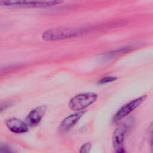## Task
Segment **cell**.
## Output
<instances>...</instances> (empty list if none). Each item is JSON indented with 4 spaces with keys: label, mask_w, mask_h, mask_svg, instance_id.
Instances as JSON below:
<instances>
[{
    "label": "cell",
    "mask_w": 153,
    "mask_h": 153,
    "mask_svg": "<svg viewBox=\"0 0 153 153\" xmlns=\"http://www.w3.org/2000/svg\"><path fill=\"white\" fill-rule=\"evenodd\" d=\"M127 125L124 123L119 124L112 134V143L116 151L124 148L125 136L127 132Z\"/></svg>",
    "instance_id": "cell-5"
},
{
    "label": "cell",
    "mask_w": 153,
    "mask_h": 153,
    "mask_svg": "<svg viewBox=\"0 0 153 153\" xmlns=\"http://www.w3.org/2000/svg\"><path fill=\"white\" fill-rule=\"evenodd\" d=\"M117 79V78L115 76H106L103 77L100 80H99L98 83L99 84H105L115 81Z\"/></svg>",
    "instance_id": "cell-9"
},
{
    "label": "cell",
    "mask_w": 153,
    "mask_h": 153,
    "mask_svg": "<svg viewBox=\"0 0 153 153\" xmlns=\"http://www.w3.org/2000/svg\"><path fill=\"white\" fill-rule=\"evenodd\" d=\"M97 99V94L93 92L83 93L73 97L69 102V107L75 111H84L94 103Z\"/></svg>",
    "instance_id": "cell-2"
},
{
    "label": "cell",
    "mask_w": 153,
    "mask_h": 153,
    "mask_svg": "<svg viewBox=\"0 0 153 153\" xmlns=\"http://www.w3.org/2000/svg\"><path fill=\"white\" fill-rule=\"evenodd\" d=\"M0 152L1 153H14V151L7 145H4L1 146L0 149Z\"/></svg>",
    "instance_id": "cell-11"
},
{
    "label": "cell",
    "mask_w": 153,
    "mask_h": 153,
    "mask_svg": "<svg viewBox=\"0 0 153 153\" xmlns=\"http://www.w3.org/2000/svg\"><path fill=\"white\" fill-rule=\"evenodd\" d=\"M63 3L62 1H1L0 4L9 7H48Z\"/></svg>",
    "instance_id": "cell-3"
},
{
    "label": "cell",
    "mask_w": 153,
    "mask_h": 153,
    "mask_svg": "<svg viewBox=\"0 0 153 153\" xmlns=\"http://www.w3.org/2000/svg\"><path fill=\"white\" fill-rule=\"evenodd\" d=\"M84 32L82 28L61 27L47 29L44 31L41 37L46 41H58L78 36Z\"/></svg>",
    "instance_id": "cell-1"
},
{
    "label": "cell",
    "mask_w": 153,
    "mask_h": 153,
    "mask_svg": "<svg viewBox=\"0 0 153 153\" xmlns=\"http://www.w3.org/2000/svg\"><path fill=\"white\" fill-rule=\"evenodd\" d=\"M146 98V95H142L128 102L122 107H121L112 117V122L114 123H118L121 120L131 113L136 109Z\"/></svg>",
    "instance_id": "cell-4"
},
{
    "label": "cell",
    "mask_w": 153,
    "mask_h": 153,
    "mask_svg": "<svg viewBox=\"0 0 153 153\" xmlns=\"http://www.w3.org/2000/svg\"><path fill=\"white\" fill-rule=\"evenodd\" d=\"M149 130L151 133V140H150V149H151V153H153V123L152 124H151L149 127Z\"/></svg>",
    "instance_id": "cell-12"
},
{
    "label": "cell",
    "mask_w": 153,
    "mask_h": 153,
    "mask_svg": "<svg viewBox=\"0 0 153 153\" xmlns=\"http://www.w3.org/2000/svg\"><path fill=\"white\" fill-rule=\"evenodd\" d=\"M85 111H81L75 112L66 117L63 120L60 125V129L62 131H68L70 130L79 120Z\"/></svg>",
    "instance_id": "cell-8"
},
{
    "label": "cell",
    "mask_w": 153,
    "mask_h": 153,
    "mask_svg": "<svg viewBox=\"0 0 153 153\" xmlns=\"http://www.w3.org/2000/svg\"><path fill=\"white\" fill-rule=\"evenodd\" d=\"M47 111L45 105L37 106L31 110L26 117V121L30 126H36L39 124Z\"/></svg>",
    "instance_id": "cell-6"
},
{
    "label": "cell",
    "mask_w": 153,
    "mask_h": 153,
    "mask_svg": "<svg viewBox=\"0 0 153 153\" xmlns=\"http://www.w3.org/2000/svg\"><path fill=\"white\" fill-rule=\"evenodd\" d=\"M5 124L7 128L14 133H25L28 131L27 125L23 120L17 118L7 119L5 121Z\"/></svg>",
    "instance_id": "cell-7"
},
{
    "label": "cell",
    "mask_w": 153,
    "mask_h": 153,
    "mask_svg": "<svg viewBox=\"0 0 153 153\" xmlns=\"http://www.w3.org/2000/svg\"><path fill=\"white\" fill-rule=\"evenodd\" d=\"M116 153H127V152L123 148H121V149H120L116 151Z\"/></svg>",
    "instance_id": "cell-13"
},
{
    "label": "cell",
    "mask_w": 153,
    "mask_h": 153,
    "mask_svg": "<svg viewBox=\"0 0 153 153\" xmlns=\"http://www.w3.org/2000/svg\"><path fill=\"white\" fill-rule=\"evenodd\" d=\"M91 148V143L90 142H86L82 144L80 148L79 153H90V150Z\"/></svg>",
    "instance_id": "cell-10"
}]
</instances>
